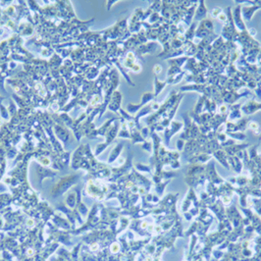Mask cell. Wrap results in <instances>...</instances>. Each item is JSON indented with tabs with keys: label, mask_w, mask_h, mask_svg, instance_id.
I'll use <instances>...</instances> for the list:
<instances>
[{
	"label": "cell",
	"mask_w": 261,
	"mask_h": 261,
	"mask_svg": "<svg viewBox=\"0 0 261 261\" xmlns=\"http://www.w3.org/2000/svg\"><path fill=\"white\" fill-rule=\"evenodd\" d=\"M246 3H248L249 5H246L242 7V17H243V20L250 22L255 12L261 8V1H250V0H246Z\"/></svg>",
	"instance_id": "obj_1"
},
{
	"label": "cell",
	"mask_w": 261,
	"mask_h": 261,
	"mask_svg": "<svg viewBox=\"0 0 261 261\" xmlns=\"http://www.w3.org/2000/svg\"><path fill=\"white\" fill-rule=\"evenodd\" d=\"M184 128V123L179 122V121H173L170 123L169 127H167L164 130V136H165V146H168L171 139L174 135L178 134L182 129Z\"/></svg>",
	"instance_id": "obj_2"
},
{
	"label": "cell",
	"mask_w": 261,
	"mask_h": 261,
	"mask_svg": "<svg viewBox=\"0 0 261 261\" xmlns=\"http://www.w3.org/2000/svg\"><path fill=\"white\" fill-rule=\"evenodd\" d=\"M248 119L247 118H242L237 122H230L226 121L225 126H226V132H244L247 127Z\"/></svg>",
	"instance_id": "obj_3"
},
{
	"label": "cell",
	"mask_w": 261,
	"mask_h": 261,
	"mask_svg": "<svg viewBox=\"0 0 261 261\" xmlns=\"http://www.w3.org/2000/svg\"><path fill=\"white\" fill-rule=\"evenodd\" d=\"M232 15H233V21L235 24V28L239 32H243L244 31H246V26L244 24L243 17H242V6L241 5H237L234 8V11L232 12Z\"/></svg>",
	"instance_id": "obj_4"
},
{
	"label": "cell",
	"mask_w": 261,
	"mask_h": 261,
	"mask_svg": "<svg viewBox=\"0 0 261 261\" xmlns=\"http://www.w3.org/2000/svg\"><path fill=\"white\" fill-rule=\"evenodd\" d=\"M261 110V103L257 102L254 99H249L246 103L242 105L241 111L244 115H251L256 113L257 111Z\"/></svg>",
	"instance_id": "obj_5"
},
{
	"label": "cell",
	"mask_w": 261,
	"mask_h": 261,
	"mask_svg": "<svg viewBox=\"0 0 261 261\" xmlns=\"http://www.w3.org/2000/svg\"><path fill=\"white\" fill-rule=\"evenodd\" d=\"M242 104L241 103H235V104L229 105V114H228L227 121L237 122L243 118V113L241 111Z\"/></svg>",
	"instance_id": "obj_6"
},
{
	"label": "cell",
	"mask_w": 261,
	"mask_h": 261,
	"mask_svg": "<svg viewBox=\"0 0 261 261\" xmlns=\"http://www.w3.org/2000/svg\"><path fill=\"white\" fill-rule=\"evenodd\" d=\"M207 14H208V11H207V8L204 4V1L203 0H199V1H198L197 8L196 10V13H194L193 19L196 21H199V22H201V21L206 19Z\"/></svg>",
	"instance_id": "obj_7"
},
{
	"label": "cell",
	"mask_w": 261,
	"mask_h": 261,
	"mask_svg": "<svg viewBox=\"0 0 261 261\" xmlns=\"http://www.w3.org/2000/svg\"><path fill=\"white\" fill-rule=\"evenodd\" d=\"M184 55L186 57H194L197 52V45L194 44L192 41H186L183 45Z\"/></svg>",
	"instance_id": "obj_8"
},
{
	"label": "cell",
	"mask_w": 261,
	"mask_h": 261,
	"mask_svg": "<svg viewBox=\"0 0 261 261\" xmlns=\"http://www.w3.org/2000/svg\"><path fill=\"white\" fill-rule=\"evenodd\" d=\"M206 98L203 95H200L199 98L196 102V105L194 106V108L192 110V112L194 114H197V115H200L202 113H204V107H205V101H206Z\"/></svg>",
	"instance_id": "obj_9"
},
{
	"label": "cell",
	"mask_w": 261,
	"mask_h": 261,
	"mask_svg": "<svg viewBox=\"0 0 261 261\" xmlns=\"http://www.w3.org/2000/svg\"><path fill=\"white\" fill-rule=\"evenodd\" d=\"M196 27H197V23L194 22V23H192V25H190L189 28H186V31L185 32L186 41H192L193 40V38L196 37Z\"/></svg>",
	"instance_id": "obj_10"
},
{
	"label": "cell",
	"mask_w": 261,
	"mask_h": 261,
	"mask_svg": "<svg viewBox=\"0 0 261 261\" xmlns=\"http://www.w3.org/2000/svg\"><path fill=\"white\" fill-rule=\"evenodd\" d=\"M188 60H189V57L184 55V56H181L178 58H174V59H169L167 60V63L170 66H176V67L182 69V66L185 65V63H186Z\"/></svg>",
	"instance_id": "obj_11"
},
{
	"label": "cell",
	"mask_w": 261,
	"mask_h": 261,
	"mask_svg": "<svg viewBox=\"0 0 261 261\" xmlns=\"http://www.w3.org/2000/svg\"><path fill=\"white\" fill-rule=\"evenodd\" d=\"M186 72L185 71H182L180 73H178L176 75L171 77H168L166 79V82H167V85H178L179 82L183 80V78L185 77Z\"/></svg>",
	"instance_id": "obj_12"
},
{
	"label": "cell",
	"mask_w": 261,
	"mask_h": 261,
	"mask_svg": "<svg viewBox=\"0 0 261 261\" xmlns=\"http://www.w3.org/2000/svg\"><path fill=\"white\" fill-rule=\"evenodd\" d=\"M166 85H167V82H166V81L161 82V81L158 80L157 76H155V78H154V89H155L154 95H155V97L158 96L159 93L162 92V90L164 89V88H165Z\"/></svg>",
	"instance_id": "obj_13"
},
{
	"label": "cell",
	"mask_w": 261,
	"mask_h": 261,
	"mask_svg": "<svg viewBox=\"0 0 261 261\" xmlns=\"http://www.w3.org/2000/svg\"><path fill=\"white\" fill-rule=\"evenodd\" d=\"M228 136H230L232 139L239 140V142H243L246 139V135L243 132H226Z\"/></svg>",
	"instance_id": "obj_14"
},
{
	"label": "cell",
	"mask_w": 261,
	"mask_h": 261,
	"mask_svg": "<svg viewBox=\"0 0 261 261\" xmlns=\"http://www.w3.org/2000/svg\"><path fill=\"white\" fill-rule=\"evenodd\" d=\"M154 98H155L154 93H151V92H146V93H144V94L142 95V102L139 103V105L142 107L144 104H146V103L152 101Z\"/></svg>",
	"instance_id": "obj_15"
},
{
	"label": "cell",
	"mask_w": 261,
	"mask_h": 261,
	"mask_svg": "<svg viewBox=\"0 0 261 261\" xmlns=\"http://www.w3.org/2000/svg\"><path fill=\"white\" fill-rule=\"evenodd\" d=\"M215 139H216L217 142L221 144V143H223V142H225L229 138H228V135L226 134V132L223 131V132H217Z\"/></svg>",
	"instance_id": "obj_16"
},
{
	"label": "cell",
	"mask_w": 261,
	"mask_h": 261,
	"mask_svg": "<svg viewBox=\"0 0 261 261\" xmlns=\"http://www.w3.org/2000/svg\"><path fill=\"white\" fill-rule=\"evenodd\" d=\"M217 112H218V114H220V115H228L229 114V105L225 104V103L219 105Z\"/></svg>",
	"instance_id": "obj_17"
},
{
	"label": "cell",
	"mask_w": 261,
	"mask_h": 261,
	"mask_svg": "<svg viewBox=\"0 0 261 261\" xmlns=\"http://www.w3.org/2000/svg\"><path fill=\"white\" fill-rule=\"evenodd\" d=\"M182 71H183V70H182L181 68L176 67V66H170V68H169L168 72H167V78L171 77V76H174V75H176V74L180 73Z\"/></svg>",
	"instance_id": "obj_18"
},
{
	"label": "cell",
	"mask_w": 261,
	"mask_h": 261,
	"mask_svg": "<svg viewBox=\"0 0 261 261\" xmlns=\"http://www.w3.org/2000/svg\"><path fill=\"white\" fill-rule=\"evenodd\" d=\"M247 128H248V129H250L252 132H253V131H255V130L260 129V125H259V123L256 122V121H248V123H247Z\"/></svg>",
	"instance_id": "obj_19"
},
{
	"label": "cell",
	"mask_w": 261,
	"mask_h": 261,
	"mask_svg": "<svg viewBox=\"0 0 261 261\" xmlns=\"http://www.w3.org/2000/svg\"><path fill=\"white\" fill-rule=\"evenodd\" d=\"M140 108H142V106H140L139 104H138V105H135V104H129V105H128V107H127L128 111H129L131 114H135V113H136V112L139 111V109H140Z\"/></svg>",
	"instance_id": "obj_20"
},
{
	"label": "cell",
	"mask_w": 261,
	"mask_h": 261,
	"mask_svg": "<svg viewBox=\"0 0 261 261\" xmlns=\"http://www.w3.org/2000/svg\"><path fill=\"white\" fill-rule=\"evenodd\" d=\"M222 12H223L222 8H220V7H215V8H213V9H212V11H211V16H212L213 18H216V19H217V17L219 16V14L222 13Z\"/></svg>",
	"instance_id": "obj_21"
},
{
	"label": "cell",
	"mask_w": 261,
	"mask_h": 261,
	"mask_svg": "<svg viewBox=\"0 0 261 261\" xmlns=\"http://www.w3.org/2000/svg\"><path fill=\"white\" fill-rule=\"evenodd\" d=\"M185 146H186V142L183 139H179L177 140V148L179 151H183L185 149Z\"/></svg>",
	"instance_id": "obj_22"
},
{
	"label": "cell",
	"mask_w": 261,
	"mask_h": 261,
	"mask_svg": "<svg viewBox=\"0 0 261 261\" xmlns=\"http://www.w3.org/2000/svg\"><path fill=\"white\" fill-rule=\"evenodd\" d=\"M217 19L220 21V22H222L223 24H225V23L227 22V20H228V16H227V14H226V12L223 11L222 13L219 14V16L217 17Z\"/></svg>",
	"instance_id": "obj_23"
},
{
	"label": "cell",
	"mask_w": 261,
	"mask_h": 261,
	"mask_svg": "<svg viewBox=\"0 0 261 261\" xmlns=\"http://www.w3.org/2000/svg\"><path fill=\"white\" fill-rule=\"evenodd\" d=\"M161 72H162V67H161L159 64L154 65V67H153V73L155 74V76H157V75L160 74Z\"/></svg>",
	"instance_id": "obj_24"
},
{
	"label": "cell",
	"mask_w": 261,
	"mask_h": 261,
	"mask_svg": "<svg viewBox=\"0 0 261 261\" xmlns=\"http://www.w3.org/2000/svg\"><path fill=\"white\" fill-rule=\"evenodd\" d=\"M119 249H120V246H119V244L118 243H113L112 244V246H111V251L113 252V253H117V252L119 251Z\"/></svg>",
	"instance_id": "obj_25"
},
{
	"label": "cell",
	"mask_w": 261,
	"mask_h": 261,
	"mask_svg": "<svg viewBox=\"0 0 261 261\" xmlns=\"http://www.w3.org/2000/svg\"><path fill=\"white\" fill-rule=\"evenodd\" d=\"M152 146H153V144H151V142H144V146H142V147L146 149V150L149 151V152L151 151Z\"/></svg>",
	"instance_id": "obj_26"
},
{
	"label": "cell",
	"mask_w": 261,
	"mask_h": 261,
	"mask_svg": "<svg viewBox=\"0 0 261 261\" xmlns=\"http://www.w3.org/2000/svg\"><path fill=\"white\" fill-rule=\"evenodd\" d=\"M246 31L248 32V35H249L251 37H254L256 35V30H255V28H248V30H246Z\"/></svg>",
	"instance_id": "obj_27"
},
{
	"label": "cell",
	"mask_w": 261,
	"mask_h": 261,
	"mask_svg": "<svg viewBox=\"0 0 261 261\" xmlns=\"http://www.w3.org/2000/svg\"><path fill=\"white\" fill-rule=\"evenodd\" d=\"M27 225L28 227H34L35 223H34V220H32V219H28V220L27 221Z\"/></svg>",
	"instance_id": "obj_28"
},
{
	"label": "cell",
	"mask_w": 261,
	"mask_h": 261,
	"mask_svg": "<svg viewBox=\"0 0 261 261\" xmlns=\"http://www.w3.org/2000/svg\"><path fill=\"white\" fill-rule=\"evenodd\" d=\"M252 132H253V135H255L256 136H260V135H261V129L255 130V131H253Z\"/></svg>",
	"instance_id": "obj_29"
},
{
	"label": "cell",
	"mask_w": 261,
	"mask_h": 261,
	"mask_svg": "<svg viewBox=\"0 0 261 261\" xmlns=\"http://www.w3.org/2000/svg\"><path fill=\"white\" fill-rule=\"evenodd\" d=\"M147 132H148V129L147 128H144V129L142 130V136H144V138H146L147 136Z\"/></svg>",
	"instance_id": "obj_30"
},
{
	"label": "cell",
	"mask_w": 261,
	"mask_h": 261,
	"mask_svg": "<svg viewBox=\"0 0 261 261\" xmlns=\"http://www.w3.org/2000/svg\"><path fill=\"white\" fill-rule=\"evenodd\" d=\"M92 249L93 251H95V250H97V249H98V246H97V243H92Z\"/></svg>",
	"instance_id": "obj_31"
},
{
	"label": "cell",
	"mask_w": 261,
	"mask_h": 261,
	"mask_svg": "<svg viewBox=\"0 0 261 261\" xmlns=\"http://www.w3.org/2000/svg\"><path fill=\"white\" fill-rule=\"evenodd\" d=\"M32 254H34V250H32V249H28V255L32 256Z\"/></svg>",
	"instance_id": "obj_32"
}]
</instances>
